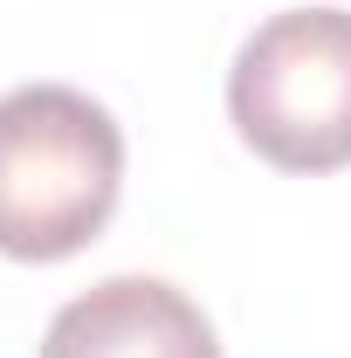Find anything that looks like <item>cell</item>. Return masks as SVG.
Segmentation results:
<instances>
[{"label": "cell", "mask_w": 351, "mask_h": 358, "mask_svg": "<svg viewBox=\"0 0 351 358\" xmlns=\"http://www.w3.org/2000/svg\"><path fill=\"white\" fill-rule=\"evenodd\" d=\"M124 193L117 117L69 83L0 96V255L69 262L110 227Z\"/></svg>", "instance_id": "1"}, {"label": "cell", "mask_w": 351, "mask_h": 358, "mask_svg": "<svg viewBox=\"0 0 351 358\" xmlns=\"http://www.w3.org/2000/svg\"><path fill=\"white\" fill-rule=\"evenodd\" d=\"M227 117L241 145L282 173L351 166V14H268L227 69Z\"/></svg>", "instance_id": "2"}, {"label": "cell", "mask_w": 351, "mask_h": 358, "mask_svg": "<svg viewBox=\"0 0 351 358\" xmlns=\"http://www.w3.org/2000/svg\"><path fill=\"white\" fill-rule=\"evenodd\" d=\"M42 358H220L200 303L159 275H110L62 303Z\"/></svg>", "instance_id": "3"}]
</instances>
